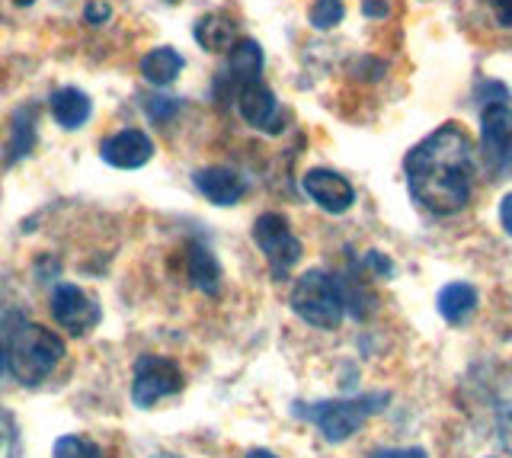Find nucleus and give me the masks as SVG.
<instances>
[{"label": "nucleus", "instance_id": "nucleus-31", "mask_svg": "<svg viewBox=\"0 0 512 458\" xmlns=\"http://www.w3.org/2000/svg\"><path fill=\"white\" fill-rule=\"evenodd\" d=\"M244 458H279L276 452H269V449H253V452H247Z\"/></svg>", "mask_w": 512, "mask_h": 458}, {"label": "nucleus", "instance_id": "nucleus-22", "mask_svg": "<svg viewBox=\"0 0 512 458\" xmlns=\"http://www.w3.org/2000/svg\"><path fill=\"white\" fill-rule=\"evenodd\" d=\"M0 458H20V430L7 407H0Z\"/></svg>", "mask_w": 512, "mask_h": 458}, {"label": "nucleus", "instance_id": "nucleus-5", "mask_svg": "<svg viewBox=\"0 0 512 458\" xmlns=\"http://www.w3.org/2000/svg\"><path fill=\"white\" fill-rule=\"evenodd\" d=\"M186 385L183 369L176 366L167 356H154L144 353L135 359V375H132V401L141 410H151L157 401L170 398V394H180Z\"/></svg>", "mask_w": 512, "mask_h": 458}, {"label": "nucleus", "instance_id": "nucleus-15", "mask_svg": "<svg viewBox=\"0 0 512 458\" xmlns=\"http://www.w3.org/2000/svg\"><path fill=\"white\" fill-rule=\"evenodd\" d=\"M192 36L205 52H231L237 45V23L228 13H205L192 29Z\"/></svg>", "mask_w": 512, "mask_h": 458}, {"label": "nucleus", "instance_id": "nucleus-23", "mask_svg": "<svg viewBox=\"0 0 512 458\" xmlns=\"http://www.w3.org/2000/svg\"><path fill=\"white\" fill-rule=\"evenodd\" d=\"M180 100H173V97H151V100H144V109H148V116L154 122H170L176 113H180Z\"/></svg>", "mask_w": 512, "mask_h": 458}, {"label": "nucleus", "instance_id": "nucleus-1", "mask_svg": "<svg viewBox=\"0 0 512 458\" xmlns=\"http://www.w3.org/2000/svg\"><path fill=\"white\" fill-rule=\"evenodd\" d=\"M404 173L420 209L432 215H455L471 202L477 173L474 138L458 122H445L407 154Z\"/></svg>", "mask_w": 512, "mask_h": 458}, {"label": "nucleus", "instance_id": "nucleus-8", "mask_svg": "<svg viewBox=\"0 0 512 458\" xmlns=\"http://www.w3.org/2000/svg\"><path fill=\"white\" fill-rule=\"evenodd\" d=\"M301 186H304V193L330 215H343L352 209V202H356V189H352V183L343 177V173L327 170V167L308 170L301 177Z\"/></svg>", "mask_w": 512, "mask_h": 458}, {"label": "nucleus", "instance_id": "nucleus-20", "mask_svg": "<svg viewBox=\"0 0 512 458\" xmlns=\"http://www.w3.org/2000/svg\"><path fill=\"white\" fill-rule=\"evenodd\" d=\"M52 458H103V449L87 436H61L52 449Z\"/></svg>", "mask_w": 512, "mask_h": 458}, {"label": "nucleus", "instance_id": "nucleus-26", "mask_svg": "<svg viewBox=\"0 0 512 458\" xmlns=\"http://www.w3.org/2000/svg\"><path fill=\"white\" fill-rule=\"evenodd\" d=\"M362 13L368 20H388L391 17V4H388V0H362Z\"/></svg>", "mask_w": 512, "mask_h": 458}, {"label": "nucleus", "instance_id": "nucleus-28", "mask_svg": "<svg viewBox=\"0 0 512 458\" xmlns=\"http://www.w3.org/2000/svg\"><path fill=\"white\" fill-rule=\"evenodd\" d=\"M493 4V13H496V23L503 29H512V0H487Z\"/></svg>", "mask_w": 512, "mask_h": 458}, {"label": "nucleus", "instance_id": "nucleus-35", "mask_svg": "<svg viewBox=\"0 0 512 458\" xmlns=\"http://www.w3.org/2000/svg\"><path fill=\"white\" fill-rule=\"evenodd\" d=\"M170 4H176V0H170Z\"/></svg>", "mask_w": 512, "mask_h": 458}, {"label": "nucleus", "instance_id": "nucleus-18", "mask_svg": "<svg viewBox=\"0 0 512 458\" xmlns=\"http://www.w3.org/2000/svg\"><path fill=\"white\" fill-rule=\"evenodd\" d=\"M436 305H439L442 321L464 324L471 318V311L477 308V289L471 282H448V286H442Z\"/></svg>", "mask_w": 512, "mask_h": 458}, {"label": "nucleus", "instance_id": "nucleus-25", "mask_svg": "<svg viewBox=\"0 0 512 458\" xmlns=\"http://www.w3.org/2000/svg\"><path fill=\"white\" fill-rule=\"evenodd\" d=\"M365 266L372 270L375 276H394V263L381 254V250H372V254L365 257Z\"/></svg>", "mask_w": 512, "mask_h": 458}, {"label": "nucleus", "instance_id": "nucleus-3", "mask_svg": "<svg viewBox=\"0 0 512 458\" xmlns=\"http://www.w3.org/2000/svg\"><path fill=\"white\" fill-rule=\"evenodd\" d=\"M292 311L304 324H311L317 330H336L346 314L343 282L330 276L327 270L301 273L292 289Z\"/></svg>", "mask_w": 512, "mask_h": 458}, {"label": "nucleus", "instance_id": "nucleus-7", "mask_svg": "<svg viewBox=\"0 0 512 458\" xmlns=\"http://www.w3.org/2000/svg\"><path fill=\"white\" fill-rule=\"evenodd\" d=\"M52 318L58 321L61 330H68L74 337H84L100 324L103 314L90 292L71 286V282H58L52 289Z\"/></svg>", "mask_w": 512, "mask_h": 458}, {"label": "nucleus", "instance_id": "nucleus-17", "mask_svg": "<svg viewBox=\"0 0 512 458\" xmlns=\"http://www.w3.org/2000/svg\"><path fill=\"white\" fill-rule=\"evenodd\" d=\"M141 74H144V81L154 84V87H170L176 77H180V71L186 68V58L170 49V45H160V49L148 52L141 58Z\"/></svg>", "mask_w": 512, "mask_h": 458}, {"label": "nucleus", "instance_id": "nucleus-32", "mask_svg": "<svg viewBox=\"0 0 512 458\" xmlns=\"http://www.w3.org/2000/svg\"><path fill=\"white\" fill-rule=\"evenodd\" d=\"M151 458H183V455H170V452H160V455H151Z\"/></svg>", "mask_w": 512, "mask_h": 458}, {"label": "nucleus", "instance_id": "nucleus-30", "mask_svg": "<svg viewBox=\"0 0 512 458\" xmlns=\"http://www.w3.org/2000/svg\"><path fill=\"white\" fill-rule=\"evenodd\" d=\"M87 20H90V23H103V20H109V7H106V4H90V7H87Z\"/></svg>", "mask_w": 512, "mask_h": 458}, {"label": "nucleus", "instance_id": "nucleus-19", "mask_svg": "<svg viewBox=\"0 0 512 458\" xmlns=\"http://www.w3.org/2000/svg\"><path fill=\"white\" fill-rule=\"evenodd\" d=\"M36 145V109H16L13 113V125H10V145H7V164L23 161V157Z\"/></svg>", "mask_w": 512, "mask_h": 458}, {"label": "nucleus", "instance_id": "nucleus-21", "mask_svg": "<svg viewBox=\"0 0 512 458\" xmlns=\"http://www.w3.org/2000/svg\"><path fill=\"white\" fill-rule=\"evenodd\" d=\"M346 17V7H343V0H314L311 10H308V20L314 29H333V26H340Z\"/></svg>", "mask_w": 512, "mask_h": 458}, {"label": "nucleus", "instance_id": "nucleus-33", "mask_svg": "<svg viewBox=\"0 0 512 458\" xmlns=\"http://www.w3.org/2000/svg\"><path fill=\"white\" fill-rule=\"evenodd\" d=\"M16 4H20V7H26V4H32V0H16Z\"/></svg>", "mask_w": 512, "mask_h": 458}, {"label": "nucleus", "instance_id": "nucleus-6", "mask_svg": "<svg viewBox=\"0 0 512 458\" xmlns=\"http://www.w3.org/2000/svg\"><path fill=\"white\" fill-rule=\"evenodd\" d=\"M253 241L256 247L263 250V257L269 260L272 273H276V279H285L288 270L301 260L304 247L301 241L295 238L292 225H288V218L279 215V212H266L253 221Z\"/></svg>", "mask_w": 512, "mask_h": 458}, {"label": "nucleus", "instance_id": "nucleus-34", "mask_svg": "<svg viewBox=\"0 0 512 458\" xmlns=\"http://www.w3.org/2000/svg\"><path fill=\"white\" fill-rule=\"evenodd\" d=\"M0 369H4V356H0Z\"/></svg>", "mask_w": 512, "mask_h": 458}, {"label": "nucleus", "instance_id": "nucleus-24", "mask_svg": "<svg viewBox=\"0 0 512 458\" xmlns=\"http://www.w3.org/2000/svg\"><path fill=\"white\" fill-rule=\"evenodd\" d=\"M496 430H500V442L512 452V394H506L496 407Z\"/></svg>", "mask_w": 512, "mask_h": 458}, {"label": "nucleus", "instance_id": "nucleus-27", "mask_svg": "<svg viewBox=\"0 0 512 458\" xmlns=\"http://www.w3.org/2000/svg\"><path fill=\"white\" fill-rule=\"evenodd\" d=\"M372 458H429V455L420 446H410V449H381V452H372Z\"/></svg>", "mask_w": 512, "mask_h": 458}, {"label": "nucleus", "instance_id": "nucleus-11", "mask_svg": "<svg viewBox=\"0 0 512 458\" xmlns=\"http://www.w3.org/2000/svg\"><path fill=\"white\" fill-rule=\"evenodd\" d=\"M237 109L240 116H244L247 125L260 132H279V100L276 93H272L263 81H250L244 87H237Z\"/></svg>", "mask_w": 512, "mask_h": 458}, {"label": "nucleus", "instance_id": "nucleus-2", "mask_svg": "<svg viewBox=\"0 0 512 458\" xmlns=\"http://www.w3.org/2000/svg\"><path fill=\"white\" fill-rule=\"evenodd\" d=\"M64 340L42 324L26 321L23 314H7L0 321V356L7 372L26 388H39L52 378L58 362L64 359Z\"/></svg>", "mask_w": 512, "mask_h": 458}, {"label": "nucleus", "instance_id": "nucleus-29", "mask_svg": "<svg viewBox=\"0 0 512 458\" xmlns=\"http://www.w3.org/2000/svg\"><path fill=\"white\" fill-rule=\"evenodd\" d=\"M500 225H503V231L512 238V193H506L500 199Z\"/></svg>", "mask_w": 512, "mask_h": 458}, {"label": "nucleus", "instance_id": "nucleus-4", "mask_svg": "<svg viewBox=\"0 0 512 458\" xmlns=\"http://www.w3.org/2000/svg\"><path fill=\"white\" fill-rule=\"evenodd\" d=\"M388 401V394H365V398H346V401H320L308 410H301L304 417H308L320 436L327 442H346L356 436L365 420L378 414V404Z\"/></svg>", "mask_w": 512, "mask_h": 458}, {"label": "nucleus", "instance_id": "nucleus-9", "mask_svg": "<svg viewBox=\"0 0 512 458\" xmlns=\"http://www.w3.org/2000/svg\"><path fill=\"white\" fill-rule=\"evenodd\" d=\"M512 148V109L509 103H484L480 109V151L490 164H500Z\"/></svg>", "mask_w": 512, "mask_h": 458}, {"label": "nucleus", "instance_id": "nucleus-10", "mask_svg": "<svg viewBox=\"0 0 512 458\" xmlns=\"http://www.w3.org/2000/svg\"><path fill=\"white\" fill-rule=\"evenodd\" d=\"M100 154L109 167H119V170H138L144 167L154 157V141L144 135L141 129H122L116 135H109Z\"/></svg>", "mask_w": 512, "mask_h": 458}, {"label": "nucleus", "instance_id": "nucleus-16", "mask_svg": "<svg viewBox=\"0 0 512 458\" xmlns=\"http://www.w3.org/2000/svg\"><path fill=\"white\" fill-rule=\"evenodd\" d=\"M186 273L189 282L205 295H218L221 289V266L215 260V254L205 244H189L186 250Z\"/></svg>", "mask_w": 512, "mask_h": 458}, {"label": "nucleus", "instance_id": "nucleus-13", "mask_svg": "<svg viewBox=\"0 0 512 458\" xmlns=\"http://www.w3.org/2000/svg\"><path fill=\"white\" fill-rule=\"evenodd\" d=\"M250 81H263V49L253 39H237L228 58V84H234L237 93V87H244Z\"/></svg>", "mask_w": 512, "mask_h": 458}, {"label": "nucleus", "instance_id": "nucleus-12", "mask_svg": "<svg viewBox=\"0 0 512 458\" xmlns=\"http://www.w3.org/2000/svg\"><path fill=\"white\" fill-rule=\"evenodd\" d=\"M192 183H196L199 193L212 202V205H237L244 196V180L237 177L228 167H205L192 173Z\"/></svg>", "mask_w": 512, "mask_h": 458}, {"label": "nucleus", "instance_id": "nucleus-14", "mask_svg": "<svg viewBox=\"0 0 512 458\" xmlns=\"http://www.w3.org/2000/svg\"><path fill=\"white\" fill-rule=\"evenodd\" d=\"M48 106H52L55 122L61 125V129H68V132L80 129V125H84L90 119V113H93L90 97H87L84 90H77V87H61V90H55L52 100H48Z\"/></svg>", "mask_w": 512, "mask_h": 458}]
</instances>
